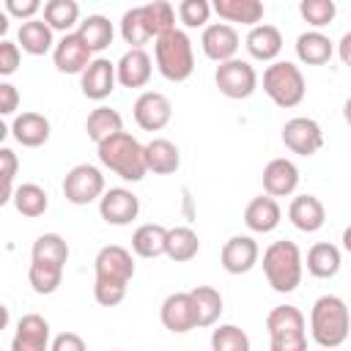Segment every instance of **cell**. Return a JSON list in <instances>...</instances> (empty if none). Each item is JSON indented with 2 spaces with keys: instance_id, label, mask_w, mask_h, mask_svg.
<instances>
[{
  "instance_id": "cb8c5ba5",
  "label": "cell",
  "mask_w": 351,
  "mask_h": 351,
  "mask_svg": "<svg viewBox=\"0 0 351 351\" xmlns=\"http://www.w3.org/2000/svg\"><path fill=\"white\" fill-rule=\"evenodd\" d=\"M49 121L41 115V112H33V110H27V112H19L14 121H11V134H14V140L19 143V145H25V148H38V145H44L47 140H49Z\"/></svg>"
},
{
  "instance_id": "f5cc1de1",
  "label": "cell",
  "mask_w": 351,
  "mask_h": 351,
  "mask_svg": "<svg viewBox=\"0 0 351 351\" xmlns=\"http://www.w3.org/2000/svg\"><path fill=\"white\" fill-rule=\"evenodd\" d=\"M343 118H346V123L351 126V96H348L346 104H343Z\"/></svg>"
},
{
  "instance_id": "5bb4252c",
  "label": "cell",
  "mask_w": 351,
  "mask_h": 351,
  "mask_svg": "<svg viewBox=\"0 0 351 351\" xmlns=\"http://www.w3.org/2000/svg\"><path fill=\"white\" fill-rule=\"evenodd\" d=\"M93 60V52L88 49V44L74 33H66L55 49H52V63L60 74H82Z\"/></svg>"
},
{
  "instance_id": "4fadbf2b",
  "label": "cell",
  "mask_w": 351,
  "mask_h": 351,
  "mask_svg": "<svg viewBox=\"0 0 351 351\" xmlns=\"http://www.w3.org/2000/svg\"><path fill=\"white\" fill-rule=\"evenodd\" d=\"M99 214L107 225H129L140 214V197L126 186H112L101 195Z\"/></svg>"
},
{
  "instance_id": "8992f818",
  "label": "cell",
  "mask_w": 351,
  "mask_h": 351,
  "mask_svg": "<svg viewBox=\"0 0 351 351\" xmlns=\"http://www.w3.org/2000/svg\"><path fill=\"white\" fill-rule=\"evenodd\" d=\"M104 192H107L104 176L96 165H88V162L74 165L63 178V195L74 206H88L93 200H101Z\"/></svg>"
},
{
  "instance_id": "db71d44e",
  "label": "cell",
  "mask_w": 351,
  "mask_h": 351,
  "mask_svg": "<svg viewBox=\"0 0 351 351\" xmlns=\"http://www.w3.org/2000/svg\"><path fill=\"white\" fill-rule=\"evenodd\" d=\"M112 351H121V348H112Z\"/></svg>"
},
{
  "instance_id": "816d5d0a",
  "label": "cell",
  "mask_w": 351,
  "mask_h": 351,
  "mask_svg": "<svg viewBox=\"0 0 351 351\" xmlns=\"http://www.w3.org/2000/svg\"><path fill=\"white\" fill-rule=\"evenodd\" d=\"M343 250H346V252L351 255V225H348V228L343 230Z\"/></svg>"
},
{
  "instance_id": "7c38bea8",
  "label": "cell",
  "mask_w": 351,
  "mask_h": 351,
  "mask_svg": "<svg viewBox=\"0 0 351 351\" xmlns=\"http://www.w3.org/2000/svg\"><path fill=\"white\" fill-rule=\"evenodd\" d=\"M132 112H134V121H137V126H140L143 132H159V129H165V126L170 123V118H173V104H170V99H167L165 93H159V90H145V93L137 96Z\"/></svg>"
},
{
  "instance_id": "3957f363",
  "label": "cell",
  "mask_w": 351,
  "mask_h": 351,
  "mask_svg": "<svg viewBox=\"0 0 351 351\" xmlns=\"http://www.w3.org/2000/svg\"><path fill=\"white\" fill-rule=\"evenodd\" d=\"M302 271H304V261L293 241L280 239L263 250V274L277 293L296 291L302 282Z\"/></svg>"
},
{
  "instance_id": "6da1fadb",
  "label": "cell",
  "mask_w": 351,
  "mask_h": 351,
  "mask_svg": "<svg viewBox=\"0 0 351 351\" xmlns=\"http://www.w3.org/2000/svg\"><path fill=\"white\" fill-rule=\"evenodd\" d=\"M351 332V313L348 304L335 296V293H324L313 302L310 310V335L321 348H337L348 340Z\"/></svg>"
},
{
  "instance_id": "ab89813d",
  "label": "cell",
  "mask_w": 351,
  "mask_h": 351,
  "mask_svg": "<svg viewBox=\"0 0 351 351\" xmlns=\"http://www.w3.org/2000/svg\"><path fill=\"white\" fill-rule=\"evenodd\" d=\"M211 351H250V337L236 324H219L211 332Z\"/></svg>"
},
{
  "instance_id": "b9f144b4",
  "label": "cell",
  "mask_w": 351,
  "mask_h": 351,
  "mask_svg": "<svg viewBox=\"0 0 351 351\" xmlns=\"http://www.w3.org/2000/svg\"><path fill=\"white\" fill-rule=\"evenodd\" d=\"M299 14L307 25H313V30H318V27H326L335 19L337 5H335V0H302Z\"/></svg>"
},
{
  "instance_id": "d590c367",
  "label": "cell",
  "mask_w": 351,
  "mask_h": 351,
  "mask_svg": "<svg viewBox=\"0 0 351 351\" xmlns=\"http://www.w3.org/2000/svg\"><path fill=\"white\" fill-rule=\"evenodd\" d=\"M44 22L52 30L74 33V25L80 27V5L74 0H47L44 3Z\"/></svg>"
},
{
  "instance_id": "e0dca14e",
  "label": "cell",
  "mask_w": 351,
  "mask_h": 351,
  "mask_svg": "<svg viewBox=\"0 0 351 351\" xmlns=\"http://www.w3.org/2000/svg\"><path fill=\"white\" fill-rule=\"evenodd\" d=\"M49 321L38 313H27L16 321V332L11 337V351H49Z\"/></svg>"
},
{
  "instance_id": "d6a6232c",
  "label": "cell",
  "mask_w": 351,
  "mask_h": 351,
  "mask_svg": "<svg viewBox=\"0 0 351 351\" xmlns=\"http://www.w3.org/2000/svg\"><path fill=\"white\" fill-rule=\"evenodd\" d=\"M85 132H88V137L99 145V143H104L107 137H112V134H118V132H123V118H121V112L118 110H112V107H96V110H90V115H88V121H85Z\"/></svg>"
},
{
  "instance_id": "ffe728a7",
  "label": "cell",
  "mask_w": 351,
  "mask_h": 351,
  "mask_svg": "<svg viewBox=\"0 0 351 351\" xmlns=\"http://www.w3.org/2000/svg\"><path fill=\"white\" fill-rule=\"evenodd\" d=\"M244 47H247L250 58L263 60V63H274L277 55L282 52V33H280V27L261 22V25L250 27V33L244 38Z\"/></svg>"
},
{
  "instance_id": "7402d4cb",
  "label": "cell",
  "mask_w": 351,
  "mask_h": 351,
  "mask_svg": "<svg viewBox=\"0 0 351 351\" xmlns=\"http://www.w3.org/2000/svg\"><path fill=\"white\" fill-rule=\"evenodd\" d=\"M280 219H282V208L271 195H258L244 208V225L252 233H271L280 225Z\"/></svg>"
},
{
  "instance_id": "d4e9b609",
  "label": "cell",
  "mask_w": 351,
  "mask_h": 351,
  "mask_svg": "<svg viewBox=\"0 0 351 351\" xmlns=\"http://www.w3.org/2000/svg\"><path fill=\"white\" fill-rule=\"evenodd\" d=\"M16 44L22 52L27 55H47L49 49H55V30L44 22V19H30V22H22L19 30H16Z\"/></svg>"
},
{
  "instance_id": "9c48e42d",
  "label": "cell",
  "mask_w": 351,
  "mask_h": 351,
  "mask_svg": "<svg viewBox=\"0 0 351 351\" xmlns=\"http://www.w3.org/2000/svg\"><path fill=\"white\" fill-rule=\"evenodd\" d=\"M282 143H285V148L291 154L313 156L324 145V132H321L318 121L304 118V115H296V118L285 121V126H282Z\"/></svg>"
},
{
  "instance_id": "f546056e",
  "label": "cell",
  "mask_w": 351,
  "mask_h": 351,
  "mask_svg": "<svg viewBox=\"0 0 351 351\" xmlns=\"http://www.w3.org/2000/svg\"><path fill=\"white\" fill-rule=\"evenodd\" d=\"M167 230L156 222H145L132 233V250L140 258H159L167 250Z\"/></svg>"
},
{
  "instance_id": "60d3db41",
  "label": "cell",
  "mask_w": 351,
  "mask_h": 351,
  "mask_svg": "<svg viewBox=\"0 0 351 351\" xmlns=\"http://www.w3.org/2000/svg\"><path fill=\"white\" fill-rule=\"evenodd\" d=\"M145 16H148V25L154 30V41L167 36L170 30H176V8L165 0H154L145 5Z\"/></svg>"
},
{
  "instance_id": "83f0119b",
  "label": "cell",
  "mask_w": 351,
  "mask_h": 351,
  "mask_svg": "<svg viewBox=\"0 0 351 351\" xmlns=\"http://www.w3.org/2000/svg\"><path fill=\"white\" fill-rule=\"evenodd\" d=\"M211 8L228 25L230 22H239V25L255 27L263 19V3L261 0H214Z\"/></svg>"
},
{
  "instance_id": "d6986e66",
  "label": "cell",
  "mask_w": 351,
  "mask_h": 351,
  "mask_svg": "<svg viewBox=\"0 0 351 351\" xmlns=\"http://www.w3.org/2000/svg\"><path fill=\"white\" fill-rule=\"evenodd\" d=\"M269 340H288V337H307V321L299 307L280 304L266 315Z\"/></svg>"
},
{
  "instance_id": "836d02e7",
  "label": "cell",
  "mask_w": 351,
  "mask_h": 351,
  "mask_svg": "<svg viewBox=\"0 0 351 351\" xmlns=\"http://www.w3.org/2000/svg\"><path fill=\"white\" fill-rule=\"evenodd\" d=\"M197 252H200V239H197V233H195L192 228L178 225V228H170V230H167V250H165V255H167L170 261L186 263V261H192Z\"/></svg>"
},
{
  "instance_id": "ac0fdd59",
  "label": "cell",
  "mask_w": 351,
  "mask_h": 351,
  "mask_svg": "<svg viewBox=\"0 0 351 351\" xmlns=\"http://www.w3.org/2000/svg\"><path fill=\"white\" fill-rule=\"evenodd\" d=\"M296 186H299V167L291 159L277 156L263 167V189H266V195L288 197V195L296 192Z\"/></svg>"
},
{
  "instance_id": "1f68e13d",
  "label": "cell",
  "mask_w": 351,
  "mask_h": 351,
  "mask_svg": "<svg viewBox=\"0 0 351 351\" xmlns=\"http://www.w3.org/2000/svg\"><path fill=\"white\" fill-rule=\"evenodd\" d=\"M77 36H80V38L88 44V49L96 55V52H101V49H107V47L112 44L115 30H112V22H110L107 16L90 14V16H85V19L80 22Z\"/></svg>"
},
{
  "instance_id": "4316f807",
  "label": "cell",
  "mask_w": 351,
  "mask_h": 351,
  "mask_svg": "<svg viewBox=\"0 0 351 351\" xmlns=\"http://www.w3.org/2000/svg\"><path fill=\"white\" fill-rule=\"evenodd\" d=\"M145 167H148V173H156V176L176 173L181 167L178 145L167 137H154L151 143H145Z\"/></svg>"
},
{
  "instance_id": "484cf974",
  "label": "cell",
  "mask_w": 351,
  "mask_h": 351,
  "mask_svg": "<svg viewBox=\"0 0 351 351\" xmlns=\"http://www.w3.org/2000/svg\"><path fill=\"white\" fill-rule=\"evenodd\" d=\"M335 55V41L321 30H304L296 38V58L304 66H324Z\"/></svg>"
},
{
  "instance_id": "44dd1931",
  "label": "cell",
  "mask_w": 351,
  "mask_h": 351,
  "mask_svg": "<svg viewBox=\"0 0 351 351\" xmlns=\"http://www.w3.org/2000/svg\"><path fill=\"white\" fill-rule=\"evenodd\" d=\"M115 71H118V85H123V88H143L151 80L154 60H151V55L145 49H126L121 55V60L115 63Z\"/></svg>"
},
{
  "instance_id": "8d00e7d4",
  "label": "cell",
  "mask_w": 351,
  "mask_h": 351,
  "mask_svg": "<svg viewBox=\"0 0 351 351\" xmlns=\"http://www.w3.org/2000/svg\"><path fill=\"white\" fill-rule=\"evenodd\" d=\"M197 310V326H214L222 315V293L211 285H197L189 291Z\"/></svg>"
},
{
  "instance_id": "603a6c76",
  "label": "cell",
  "mask_w": 351,
  "mask_h": 351,
  "mask_svg": "<svg viewBox=\"0 0 351 351\" xmlns=\"http://www.w3.org/2000/svg\"><path fill=\"white\" fill-rule=\"evenodd\" d=\"M288 219L302 230V233H315L326 222V208L315 195H296L288 206Z\"/></svg>"
},
{
  "instance_id": "f6af8a7d",
  "label": "cell",
  "mask_w": 351,
  "mask_h": 351,
  "mask_svg": "<svg viewBox=\"0 0 351 351\" xmlns=\"http://www.w3.org/2000/svg\"><path fill=\"white\" fill-rule=\"evenodd\" d=\"M19 60H22L19 44L3 38V41H0V74H3V77H11V74L19 69Z\"/></svg>"
},
{
  "instance_id": "7a4b0ae2",
  "label": "cell",
  "mask_w": 351,
  "mask_h": 351,
  "mask_svg": "<svg viewBox=\"0 0 351 351\" xmlns=\"http://www.w3.org/2000/svg\"><path fill=\"white\" fill-rule=\"evenodd\" d=\"M96 151H99V162L123 181H132V184L143 181L145 173H148L145 145L129 132H118V134L107 137L104 143L96 145Z\"/></svg>"
},
{
  "instance_id": "bcb514c9",
  "label": "cell",
  "mask_w": 351,
  "mask_h": 351,
  "mask_svg": "<svg viewBox=\"0 0 351 351\" xmlns=\"http://www.w3.org/2000/svg\"><path fill=\"white\" fill-rule=\"evenodd\" d=\"M44 11V5L38 0H5V14L22 19V22H30L36 19V14Z\"/></svg>"
},
{
  "instance_id": "74e56055",
  "label": "cell",
  "mask_w": 351,
  "mask_h": 351,
  "mask_svg": "<svg viewBox=\"0 0 351 351\" xmlns=\"http://www.w3.org/2000/svg\"><path fill=\"white\" fill-rule=\"evenodd\" d=\"M30 261H47V263L66 266V261H69V244H66V239L60 233H41L33 241Z\"/></svg>"
},
{
  "instance_id": "f907efd6",
  "label": "cell",
  "mask_w": 351,
  "mask_h": 351,
  "mask_svg": "<svg viewBox=\"0 0 351 351\" xmlns=\"http://www.w3.org/2000/svg\"><path fill=\"white\" fill-rule=\"evenodd\" d=\"M337 55H340L343 66H348V69H351V30H348V33H343V38L337 41Z\"/></svg>"
},
{
  "instance_id": "ee69618b",
  "label": "cell",
  "mask_w": 351,
  "mask_h": 351,
  "mask_svg": "<svg viewBox=\"0 0 351 351\" xmlns=\"http://www.w3.org/2000/svg\"><path fill=\"white\" fill-rule=\"evenodd\" d=\"M0 167H3V197H0V203H11V197H14V176H16V167H19V162H16V154L11 151V148H0Z\"/></svg>"
},
{
  "instance_id": "ba28073f",
  "label": "cell",
  "mask_w": 351,
  "mask_h": 351,
  "mask_svg": "<svg viewBox=\"0 0 351 351\" xmlns=\"http://www.w3.org/2000/svg\"><path fill=\"white\" fill-rule=\"evenodd\" d=\"M96 282L99 285H123L129 288V280L134 277V261L132 252L121 244H107L96 252Z\"/></svg>"
},
{
  "instance_id": "2e32d148",
  "label": "cell",
  "mask_w": 351,
  "mask_h": 351,
  "mask_svg": "<svg viewBox=\"0 0 351 351\" xmlns=\"http://www.w3.org/2000/svg\"><path fill=\"white\" fill-rule=\"evenodd\" d=\"M115 85H118V71H115V63L107 58H93L90 66L80 74L82 96H88L93 101L107 99L115 90Z\"/></svg>"
},
{
  "instance_id": "7dc6e473",
  "label": "cell",
  "mask_w": 351,
  "mask_h": 351,
  "mask_svg": "<svg viewBox=\"0 0 351 351\" xmlns=\"http://www.w3.org/2000/svg\"><path fill=\"white\" fill-rule=\"evenodd\" d=\"M49 351H88V346L77 332H60V335L52 337Z\"/></svg>"
},
{
  "instance_id": "277c9868",
  "label": "cell",
  "mask_w": 351,
  "mask_h": 351,
  "mask_svg": "<svg viewBox=\"0 0 351 351\" xmlns=\"http://www.w3.org/2000/svg\"><path fill=\"white\" fill-rule=\"evenodd\" d=\"M154 60L165 80L184 82L195 71V49L184 30H170L167 36L154 41Z\"/></svg>"
},
{
  "instance_id": "c3c4849f",
  "label": "cell",
  "mask_w": 351,
  "mask_h": 351,
  "mask_svg": "<svg viewBox=\"0 0 351 351\" xmlns=\"http://www.w3.org/2000/svg\"><path fill=\"white\" fill-rule=\"evenodd\" d=\"M19 107V90L11 82H0V115H14Z\"/></svg>"
},
{
  "instance_id": "5b68a950",
  "label": "cell",
  "mask_w": 351,
  "mask_h": 351,
  "mask_svg": "<svg viewBox=\"0 0 351 351\" xmlns=\"http://www.w3.org/2000/svg\"><path fill=\"white\" fill-rule=\"evenodd\" d=\"M263 93L282 110H291V107L302 104V99L307 93V82H304L302 69L291 60L269 63L266 71H263Z\"/></svg>"
},
{
  "instance_id": "8fae6325",
  "label": "cell",
  "mask_w": 351,
  "mask_h": 351,
  "mask_svg": "<svg viewBox=\"0 0 351 351\" xmlns=\"http://www.w3.org/2000/svg\"><path fill=\"white\" fill-rule=\"evenodd\" d=\"M159 318L165 324V329H170L173 335H186L192 329H197V310H195V299L189 291H176L162 302Z\"/></svg>"
},
{
  "instance_id": "f35d334b",
  "label": "cell",
  "mask_w": 351,
  "mask_h": 351,
  "mask_svg": "<svg viewBox=\"0 0 351 351\" xmlns=\"http://www.w3.org/2000/svg\"><path fill=\"white\" fill-rule=\"evenodd\" d=\"M27 280H30V285H33L36 293H41V296L55 293L60 288V282H63V266L47 263V261H30Z\"/></svg>"
},
{
  "instance_id": "7bdbcfd3",
  "label": "cell",
  "mask_w": 351,
  "mask_h": 351,
  "mask_svg": "<svg viewBox=\"0 0 351 351\" xmlns=\"http://www.w3.org/2000/svg\"><path fill=\"white\" fill-rule=\"evenodd\" d=\"M211 3L208 0H181L176 14L184 22V27H208V16H211Z\"/></svg>"
},
{
  "instance_id": "30bf717a",
  "label": "cell",
  "mask_w": 351,
  "mask_h": 351,
  "mask_svg": "<svg viewBox=\"0 0 351 351\" xmlns=\"http://www.w3.org/2000/svg\"><path fill=\"white\" fill-rule=\"evenodd\" d=\"M200 47H203V55L211 58L214 63H228V60L236 58V52L241 47V38H239V30L233 25L211 22L208 27H203Z\"/></svg>"
},
{
  "instance_id": "4dcf8cb0",
  "label": "cell",
  "mask_w": 351,
  "mask_h": 351,
  "mask_svg": "<svg viewBox=\"0 0 351 351\" xmlns=\"http://www.w3.org/2000/svg\"><path fill=\"white\" fill-rule=\"evenodd\" d=\"M121 38L132 49H143V44H148L154 38V30L145 16V5H134L121 16Z\"/></svg>"
},
{
  "instance_id": "f1b7e54d",
  "label": "cell",
  "mask_w": 351,
  "mask_h": 351,
  "mask_svg": "<svg viewBox=\"0 0 351 351\" xmlns=\"http://www.w3.org/2000/svg\"><path fill=\"white\" fill-rule=\"evenodd\" d=\"M304 266H307V271H310L313 277H318V280H332V277L340 271V266H343V255H340V250H337L335 244L318 241V244H313V247L307 250Z\"/></svg>"
},
{
  "instance_id": "681fc988",
  "label": "cell",
  "mask_w": 351,
  "mask_h": 351,
  "mask_svg": "<svg viewBox=\"0 0 351 351\" xmlns=\"http://www.w3.org/2000/svg\"><path fill=\"white\" fill-rule=\"evenodd\" d=\"M271 351H307V337H288V340H271Z\"/></svg>"
},
{
  "instance_id": "52a82bcc",
  "label": "cell",
  "mask_w": 351,
  "mask_h": 351,
  "mask_svg": "<svg viewBox=\"0 0 351 351\" xmlns=\"http://www.w3.org/2000/svg\"><path fill=\"white\" fill-rule=\"evenodd\" d=\"M214 82H217L219 93L228 99H250L258 88V71L252 69L250 60L233 58V60L217 66Z\"/></svg>"
},
{
  "instance_id": "e575fe53",
  "label": "cell",
  "mask_w": 351,
  "mask_h": 351,
  "mask_svg": "<svg viewBox=\"0 0 351 351\" xmlns=\"http://www.w3.org/2000/svg\"><path fill=\"white\" fill-rule=\"evenodd\" d=\"M11 203H14V208H16L22 217L36 219V217H41V214L49 208V195H47V189L38 186V184H19V186L14 189Z\"/></svg>"
},
{
  "instance_id": "9a60e30c",
  "label": "cell",
  "mask_w": 351,
  "mask_h": 351,
  "mask_svg": "<svg viewBox=\"0 0 351 351\" xmlns=\"http://www.w3.org/2000/svg\"><path fill=\"white\" fill-rule=\"evenodd\" d=\"M261 258V250H258V241L252 236H244V233H236L230 236L225 244H222V252H219V261H222V269L228 274H247Z\"/></svg>"
}]
</instances>
